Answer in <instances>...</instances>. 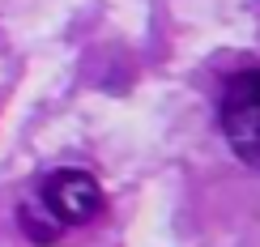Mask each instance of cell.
Here are the masks:
<instances>
[{"instance_id":"cell-1","label":"cell","mask_w":260,"mask_h":247,"mask_svg":"<svg viewBox=\"0 0 260 247\" xmlns=\"http://www.w3.org/2000/svg\"><path fill=\"white\" fill-rule=\"evenodd\" d=\"M222 132L239 162L260 166V68L235 73L222 90Z\"/></svg>"},{"instance_id":"cell-2","label":"cell","mask_w":260,"mask_h":247,"mask_svg":"<svg viewBox=\"0 0 260 247\" xmlns=\"http://www.w3.org/2000/svg\"><path fill=\"white\" fill-rule=\"evenodd\" d=\"M43 205L56 213L60 226H85V222H94L107 205L99 179L90 175V170H77V166H64L56 175L43 179Z\"/></svg>"},{"instance_id":"cell-3","label":"cell","mask_w":260,"mask_h":247,"mask_svg":"<svg viewBox=\"0 0 260 247\" xmlns=\"http://www.w3.org/2000/svg\"><path fill=\"white\" fill-rule=\"evenodd\" d=\"M17 226H21V234H26L35 247H47V243H56L60 239V222H56V213H51L43 200H21L17 205Z\"/></svg>"}]
</instances>
